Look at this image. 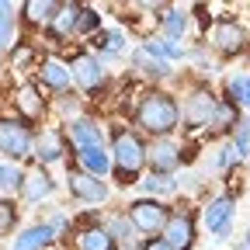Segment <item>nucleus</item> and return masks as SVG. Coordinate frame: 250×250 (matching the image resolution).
I'll return each mask as SVG.
<instances>
[{
    "instance_id": "1",
    "label": "nucleus",
    "mask_w": 250,
    "mask_h": 250,
    "mask_svg": "<svg viewBox=\"0 0 250 250\" xmlns=\"http://www.w3.org/2000/svg\"><path fill=\"white\" fill-rule=\"evenodd\" d=\"M136 125L143 132H149L153 139H170L181 125V104L174 94L160 90V87H149L139 104H136Z\"/></svg>"
},
{
    "instance_id": "2",
    "label": "nucleus",
    "mask_w": 250,
    "mask_h": 250,
    "mask_svg": "<svg viewBox=\"0 0 250 250\" xmlns=\"http://www.w3.org/2000/svg\"><path fill=\"white\" fill-rule=\"evenodd\" d=\"M108 153H111L115 181H118L122 188L139 184V174H143V167H146V143H143L132 129H115Z\"/></svg>"
},
{
    "instance_id": "3",
    "label": "nucleus",
    "mask_w": 250,
    "mask_h": 250,
    "mask_svg": "<svg viewBox=\"0 0 250 250\" xmlns=\"http://www.w3.org/2000/svg\"><path fill=\"white\" fill-rule=\"evenodd\" d=\"M170 215H174L170 205H164L160 198H136L129 205V219H132L136 233H143V236H164Z\"/></svg>"
},
{
    "instance_id": "4",
    "label": "nucleus",
    "mask_w": 250,
    "mask_h": 250,
    "mask_svg": "<svg viewBox=\"0 0 250 250\" xmlns=\"http://www.w3.org/2000/svg\"><path fill=\"white\" fill-rule=\"evenodd\" d=\"M223 98H215L208 87H195L181 104V122H188V129H208L215 122V108Z\"/></svg>"
},
{
    "instance_id": "5",
    "label": "nucleus",
    "mask_w": 250,
    "mask_h": 250,
    "mask_svg": "<svg viewBox=\"0 0 250 250\" xmlns=\"http://www.w3.org/2000/svg\"><path fill=\"white\" fill-rule=\"evenodd\" d=\"M208 39H212V49L219 56H240V52L250 49V35L236 18H215Z\"/></svg>"
},
{
    "instance_id": "6",
    "label": "nucleus",
    "mask_w": 250,
    "mask_h": 250,
    "mask_svg": "<svg viewBox=\"0 0 250 250\" xmlns=\"http://www.w3.org/2000/svg\"><path fill=\"white\" fill-rule=\"evenodd\" d=\"M35 149V132L21 118H0V153L11 160H24Z\"/></svg>"
},
{
    "instance_id": "7",
    "label": "nucleus",
    "mask_w": 250,
    "mask_h": 250,
    "mask_svg": "<svg viewBox=\"0 0 250 250\" xmlns=\"http://www.w3.org/2000/svg\"><path fill=\"white\" fill-rule=\"evenodd\" d=\"M70 73H73V83H80L83 94H98V90L108 83L104 62L94 56V52H77V56L70 59Z\"/></svg>"
},
{
    "instance_id": "8",
    "label": "nucleus",
    "mask_w": 250,
    "mask_h": 250,
    "mask_svg": "<svg viewBox=\"0 0 250 250\" xmlns=\"http://www.w3.org/2000/svg\"><path fill=\"white\" fill-rule=\"evenodd\" d=\"M202 219H205V229L212 233L215 243L229 240V233H233V195H219V198H212V202L205 205Z\"/></svg>"
},
{
    "instance_id": "9",
    "label": "nucleus",
    "mask_w": 250,
    "mask_h": 250,
    "mask_svg": "<svg viewBox=\"0 0 250 250\" xmlns=\"http://www.w3.org/2000/svg\"><path fill=\"white\" fill-rule=\"evenodd\" d=\"M66 188H70V195H73L77 202H87V205H101V202H108V184H104L101 177H90V174L80 170V167H70Z\"/></svg>"
},
{
    "instance_id": "10",
    "label": "nucleus",
    "mask_w": 250,
    "mask_h": 250,
    "mask_svg": "<svg viewBox=\"0 0 250 250\" xmlns=\"http://www.w3.org/2000/svg\"><path fill=\"white\" fill-rule=\"evenodd\" d=\"M66 139L77 153H87V149H104V132H101V125L94 122V118H77L66 125Z\"/></svg>"
},
{
    "instance_id": "11",
    "label": "nucleus",
    "mask_w": 250,
    "mask_h": 250,
    "mask_svg": "<svg viewBox=\"0 0 250 250\" xmlns=\"http://www.w3.org/2000/svg\"><path fill=\"white\" fill-rule=\"evenodd\" d=\"M14 111H18V118H21L24 125L42 122V115H45V98H42L39 83H21V87L14 90Z\"/></svg>"
},
{
    "instance_id": "12",
    "label": "nucleus",
    "mask_w": 250,
    "mask_h": 250,
    "mask_svg": "<svg viewBox=\"0 0 250 250\" xmlns=\"http://www.w3.org/2000/svg\"><path fill=\"white\" fill-rule=\"evenodd\" d=\"M146 164L153 167V174H174L181 167V146L174 139H153L146 146Z\"/></svg>"
},
{
    "instance_id": "13",
    "label": "nucleus",
    "mask_w": 250,
    "mask_h": 250,
    "mask_svg": "<svg viewBox=\"0 0 250 250\" xmlns=\"http://www.w3.org/2000/svg\"><path fill=\"white\" fill-rule=\"evenodd\" d=\"M164 240L174 250H191L195 247V215L191 212H174L167 229H164Z\"/></svg>"
},
{
    "instance_id": "14",
    "label": "nucleus",
    "mask_w": 250,
    "mask_h": 250,
    "mask_svg": "<svg viewBox=\"0 0 250 250\" xmlns=\"http://www.w3.org/2000/svg\"><path fill=\"white\" fill-rule=\"evenodd\" d=\"M62 153H66V132L62 129H42L35 136V156H39V164L52 167L62 160Z\"/></svg>"
},
{
    "instance_id": "15",
    "label": "nucleus",
    "mask_w": 250,
    "mask_h": 250,
    "mask_svg": "<svg viewBox=\"0 0 250 250\" xmlns=\"http://www.w3.org/2000/svg\"><path fill=\"white\" fill-rule=\"evenodd\" d=\"M39 83L49 87V90H59V94H66L70 83H73V73H70V62H62L56 56H45L42 59V66H39Z\"/></svg>"
},
{
    "instance_id": "16",
    "label": "nucleus",
    "mask_w": 250,
    "mask_h": 250,
    "mask_svg": "<svg viewBox=\"0 0 250 250\" xmlns=\"http://www.w3.org/2000/svg\"><path fill=\"white\" fill-rule=\"evenodd\" d=\"M80 4H59V11H56V18H52V24H49V35L56 39V42H66L70 35H77V28H80Z\"/></svg>"
},
{
    "instance_id": "17",
    "label": "nucleus",
    "mask_w": 250,
    "mask_h": 250,
    "mask_svg": "<svg viewBox=\"0 0 250 250\" xmlns=\"http://www.w3.org/2000/svg\"><path fill=\"white\" fill-rule=\"evenodd\" d=\"M90 49L101 62L104 59H118L125 52V31L111 28V31H98V35H90Z\"/></svg>"
},
{
    "instance_id": "18",
    "label": "nucleus",
    "mask_w": 250,
    "mask_h": 250,
    "mask_svg": "<svg viewBox=\"0 0 250 250\" xmlns=\"http://www.w3.org/2000/svg\"><path fill=\"white\" fill-rule=\"evenodd\" d=\"M104 229H108L111 240L122 243V247H129V250L139 247V236H136V226H132L129 212H111V215H108V223H104Z\"/></svg>"
},
{
    "instance_id": "19",
    "label": "nucleus",
    "mask_w": 250,
    "mask_h": 250,
    "mask_svg": "<svg viewBox=\"0 0 250 250\" xmlns=\"http://www.w3.org/2000/svg\"><path fill=\"white\" fill-rule=\"evenodd\" d=\"M52 191H56V181L49 177V170H45V167H39L35 174H24L21 195H24L28 202H42V198H49Z\"/></svg>"
},
{
    "instance_id": "20",
    "label": "nucleus",
    "mask_w": 250,
    "mask_h": 250,
    "mask_svg": "<svg viewBox=\"0 0 250 250\" xmlns=\"http://www.w3.org/2000/svg\"><path fill=\"white\" fill-rule=\"evenodd\" d=\"M77 250H118V243L111 240V233L101 223H94L77 233Z\"/></svg>"
},
{
    "instance_id": "21",
    "label": "nucleus",
    "mask_w": 250,
    "mask_h": 250,
    "mask_svg": "<svg viewBox=\"0 0 250 250\" xmlns=\"http://www.w3.org/2000/svg\"><path fill=\"white\" fill-rule=\"evenodd\" d=\"M49 243H56L52 226H49V223H35V226H28V229L18 236L14 250H45Z\"/></svg>"
},
{
    "instance_id": "22",
    "label": "nucleus",
    "mask_w": 250,
    "mask_h": 250,
    "mask_svg": "<svg viewBox=\"0 0 250 250\" xmlns=\"http://www.w3.org/2000/svg\"><path fill=\"white\" fill-rule=\"evenodd\" d=\"M132 70H139V73H146V77H153V80H167L170 77V62L167 59H153L149 52H143V45L132 52Z\"/></svg>"
},
{
    "instance_id": "23",
    "label": "nucleus",
    "mask_w": 250,
    "mask_h": 250,
    "mask_svg": "<svg viewBox=\"0 0 250 250\" xmlns=\"http://www.w3.org/2000/svg\"><path fill=\"white\" fill-rule=\"evenodd\" d=\"M77 167L87 170L90 177H104L111 170V153L108 149H87V153H77Z\"/></svg>"
},
{
    "instance_id": "24",
    "label": "nucleus",
    "mask_w": 250,
    "mask_h": 250,
    "mask_svg": "<svg viewBox=\"0 0 250 250\" xmlns=\"http://www.w3.org/2000/svg\"><path fill=\"white\" fill-rule=\"evenodd\" d=\"M59 4H52V0H28V4H21V14L28 24H52Z\"/></svg>"
},
{
    "instance_id": "25",
    "label": "nucleus",
    "mask_w": 250,
    "mask_h": 250,
    "mask_svg": "<svg viewBox=\"0 0 250 250\" xmlns=\"http://www.w3.org/2000/svg\"><path fill=\"white\" fill-rule=\"evenodd\" d=\"M160 21H164V31H167V39H170V42L184 39V31H188V14H184L181 7H164Z\"/></svg>"
},
{
    "instance_id": "26",
    "label": "nucleus",
    "mask_w": 250,
    "mask_h": 250,
    "mask_svg": "<svg viewBox=\"0 0 250 250\" xmlns=\"http://www.w3.org/2000/svg\"><path fill=\"white\" fill-rule=\"evenodd\" d=\"M139 184H143L146 198H153V195H174V191H177V177H174V174H153V170H149V177L139 181Z\"/></svg>"
},
{
    "instance_id": "27",
    "label": "nucleus",
    "mask_w": 250,
    "mask_h": 250,
    "mask_svg": "<svg viewBox=\"0 0 250 250\" xmlns=\"http://www.w3.org/2000/svg\"><path fill=\"white\" fill-rule=\"evenodd\" d=\"M11 42H14V4L0 0V52H7Z\"/></svg>"
},
{
    "instance_id": "28",
    "label": "nucleus",
    "mask_w": 250,
    "mask_h": 250,
    "mask_svg": "<svg viewBox=\"0 0 250 250\" xmlns=\"http://www.w3.org/2000/svg\"><path fill=\"white\" fill-rule=\"evenodd\" d=\"M233 153H236V160H247L250 156V122H240L236 129H233Z\"/></svg>"
},
{
    "instance_id": "29",
    "label": "nucleus",
    "mask_w": 250,
    "mask_h": 250,
    "mask_svg": "<svg viewBox=\"0 0 250 250\" xmlns=\"http://www.w3.org/2000/svg\"><path fill=\"white\" fill-rule=\"evenodd\" d=\"M243 90H247V77H229L226 80V104H233V108H240L243 104Z\"/></svg>"
},
{
    "instance_id": "30",
    "label": "nucleus",
    "mask_w": 250,
    "mask_h": 250,
    "mask_svg": "<svg viewBox=\"0 0 250 250\" xmlns=\"http://www.w3.org/2000/svg\"><path fill=\"white\" fill-rule=\"evenodd\" d=\"M77 31H83V35H98L101 31V14L94 11V7H83L80 11V28Z\"/></svg>"
},
{
    "instance_id": "31",
    "label": "nucleus",
    "mask_w": 250,
    "mask_h": 250,
    "mask_svg": "<svg viewBox=\"0 0 250 250\" xmlns=\"http://www.w3.org/2000/svg\"><path fill=\"white\" fill-rule=\"evenodd\" d=\"M24 184V170L7 164V167H0V188H21Z\"/></svg>"
},
{
    "instance_id": "32",
    "label": "nucleus",
    "mask_w": 250,
    "mask_h": 250,
    "mask_svg": "<svg viewBox=\"0 0 250 250\" xmlns=\"http://www.w3.org/2000/svg\"><path fill=\"white\" fill-rule=\"evenodd\" d=\"M14 223H18V208H14V202H0V233H11Z\"/></svg>"
},
{
    "instance_id": "33",
    "label": "nucleus",
    "mask_w": 250,
    "mask_h": 250,
    "mask_svg": "<svg viewBox=\"0 0 250 250\" xmlns=\"http://www.w3.org/2000/svg\"><path fill=\"white\" fill-rule=\"evenodd\" d=\"M164 59H167V62H170V59H184V45H177V42L164 39Z\"/></svg>"
},
{
    "instance_id": "34",
    "label": "nucleus",
    "mask_w": 250,
    "mask_h": 250,
    "mask_svg": "<svg viewBox=\"0 0 250 250\" xmlns=\"http://www.w3.org/2000/svg\"><path fill=\"white\" fill-rule=\"evenodd\" d=\"M31 52H35V49H31L28 42H21V45H18V52L11 56V59H14V66H24V62L31 59Z\"/></svg>"
},
{
    "instance_id": "35",
    "label": "nucleus",
    "mask_w": 250,
    "mask_h": 250,
    "mask_svg": "<svg viewBox=\"0 0 250 250\" xmlns=\"http://www.w3.org/2000/svg\"><path fill=\"white\" fill-rule=\"evenodd\" d=\"M143 250H174V247H170L164 236H149V240L143 243Z\"/></svg>"
},
{
    "instance_id": "36",
    "label": "nucleus",
    "mask_w": 250,
    "mask_h": 250,
    "mask_svg": "<svg viewBox=\"0 0 250 250\" xmlns=\"http://www.w3.org/2000/svg\"><path fill=\"white\" fill-rule=\"evenodd\" d=\"M236 250H250V229L240 236V243H236Z\"/></svg>"
},
{
    "instance_id": "37",
    "label": "nucleus",
    "mask_w": 250,
    "mask_h": 250,
    "mask_svg": "<svg viewBox=\"0 0 250 250\" xmlns=\"http://www.w3.org/2000/svg\"><path fill=\"white\" fill-rule=\"evenodd\" d=\"M243 108H250V77H247V90H243Z\"/></svg>"
},
{
    "instance_id": "38",
    "label": "nucleus",
    "mask_w": 250,
    "mask_h": 250,
    "mask_svg": "<svg viewBox=\"0 0 250 250\" xmlns=\"http://www.w3.org/2000/svg\"><path fill=\"white\" fill-rule=\"evenodd\" d=\"M45 250H62V247H59V243H49V247H45Z\"/></svg>"
}]
</instances>
